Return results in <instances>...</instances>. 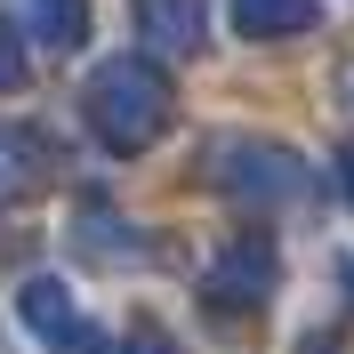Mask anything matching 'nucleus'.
Here are the masks:
<instances>
[{"label":"nucleus","instance_id":"3","mask_svg":"<svg viewBox=\"0 0 354 354\" xmlns=\"http://www.w3.org/2000/svg\"><path fill=\"white\" fill-rule=\"evenodd\" d=\"M234 17H242V32H298L314 0H234Z\"/></svg>","mask_w":354,"mask_h":354},{"label":"nucleus","instance_id":"5","mask_svg":"<svg viewBox=\"0 0 354 354\" xmlns=\"http://www.w3.org/2000/svg\"><path fill=\"white\" fill-rule=\"evenodd\" d=\"M17 81V48H8V32H0V88Z\"/></svg>","mask_w":354,"mask_h":354},{"label":"nucleus","instance_id":"1","mask_svg":"<svg viewBox=\"0 0 354 354\" xmlns=\"http://www.w3.org/2000/svg\"><path fill=\"white\" fill-rule=\"evenodd\" d=\"M88 105H97V121H105L113 145H145V137L161 129V81L145 65H105L97 73V88H88Z\"/></svg>","mask_w":354,"mask_h":354},{"label":"nucleus","instance_id":"2","mask_svg":"<svg viewBox=\"0 0 354 354\" xmlns=\"http://www.w3.org/2000/svg\"><path fill=\"white\" fill-rule=\"evenodd\" d=\"M137 17H145V41H161V48L201 41V0H137Z\"/></svg>","mask_w":354,"mask_h":354},{"label":"nucleus","instance_id":"4","mask_svg":"<svg viewBox=\"0 0 354 354\" xmlns=\"http://www.w3.org/2000/svg\"><path fill=\"white\" fill-rule=\"evenodd\" d=\"M17 17L41 41H81V0H17Z\"/></svg>","mask_w":354,"mask_h":354}]
</instances>
